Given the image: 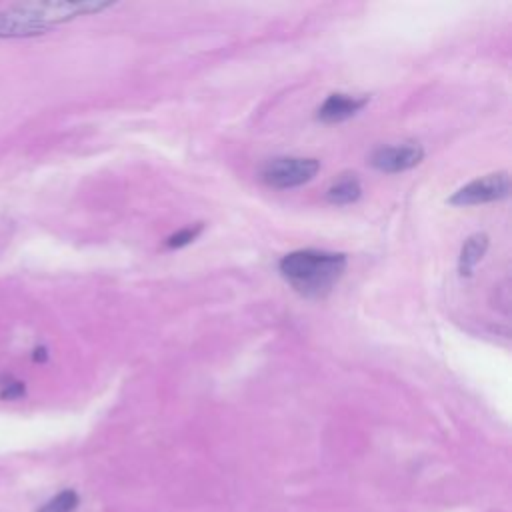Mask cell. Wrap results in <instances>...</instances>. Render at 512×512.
<instances>
[{
	"instance_id": "obj_7",
	"label": "cell",
	"mask_w": 512,
	"mask_h": 512,
	"mask_svg": "<svg viewBox=\"0 0 512 512\" xmlns=\"http://www.w3.org/2000/svg\"><path fill=\"white\" fill-rule=\"evenodd\" d=\"M488 250V236L484 232H476L472 234L460 250V258H458V270L462 276H470L476 268V264L484 258Z\"/></svg>"
},
{
	"instance_id": "obj_4",
	"label": "cell",
	"mask_w": 512,
	"mask_h": 512,
	"mask_svg": "<svg viewBox=\"0 0 512 512\" xmlns=\"http://www.w3.org/2000/svg\"><path fill=\"white\" fill-rule=\"evenodd\" d=\"M510 192V176L508 172H494L482 178H476L456 190L448 202L454 206H474V204H486L500 198H506Z\"/></svg>"
},
{
	"instance_id": "obj_3",
	"label": "cell",
	"mask_w": 512,
	"mask_h": 512,
	"mask_svg": "<svg viewBox=\"0 0 512 512\" xmlns=\"http://www.w3.org/2000/svg\"><path fill=\"white\" fill-rule=\"evenodd\" d=\"M320 170V162L316 158H300V156H282L270 160L262 168V180L272 188H294L316 176Z\"/></svg>"
},
{
	"instance_id": "obj_9",
	"label": "cell",
	"mask_w": 512,
	"mask_h": 512,
	"mask_svg": "<svg viewBox=\"0 0 512 512\" xmlns=\"http://www.w3.org/2000/svg\"><path fill=\"white\" fill-rule=\"evenodd\" d=\"M78 506V494L74 490H62L50 498L38 512H74Z\"/></svg>"
},
{
	"instance_id": "obj_8",
	"label": "cell",
	"mask_w": 512,
	"mask_h": 512,
	"mask_svg": "<svg viewBox=\"0 0 512 512\" xmlns=\"http://www.w3.org/2000/svg\"><path fill=\"white\" fill-rule=\"evenodd\" d=\"M362 194V186L358 182V178L354 174H346L342 178H338L326 192V200L330 204H352L360 198Z\"/></svg>"
},
{
	"instance_id": "obj_6",
	"label": "cell",
	"mask_w": 512,
	"mask_h": 512,
	"mask_svg": "<svg viewBox=\"0 0 512 512\" xmlns=\"http://www.w3.org/2000/svg\"><path fill=\"white\" fill-rule=\"evenodd\" d=\"M366 104H368V96H352V94L334 92L318 108L316 118L324 124H338V122H344V120L352 118L354 114H358Z\"/></svg>"
},
{
	"instance_id": "obj_10",
	"label": "cell",
	"mask_w": 512,
	"mask_h": 512,
	"mask_svg": "<svg viewBox=\"0 0 512 512\" xmlns=\"http://www.w3.org/2000/svg\"><path fill=\"white\" fill-rule=\"evenodd\" d=\"M202 224H196V226H188V228H182L178 232H174L172 236H168L166 240V248H182L186 244H190L200 232H202Z\"/></svg>"
},
{
	"instance_id": "obj_11",
	"label": "cell",
	"mask_w": 512,
	"mask_h": 512,
	"mask_svg": "<svg viewBox=\"0 0 512 512\" xmlns=\"http://www.w3.org/2000/svg\"><path fill=\"white\" fill-rule=\"evenodd\" d=\"M24 394V386H22V382H10V384H4V388H2V392H0V396L2 398H8V400H12V398H20Z\"/></svg>"
},
{
	"instance_id": "obj_5",
	"label": "cell",
	"mask_w": 512,
	"mask_h": 512,
	"mask_svg": "<svg viewBox=\"0 0 512 512\" xmlns=\"http://www.w3.org/2000/svg\"><path fill=\"white\" fill-rule=\"evenodd\" d=\"M424 150L420 144H396L380 146L370 154V164L380 172H404L420 164Z\"/></svg>"
},
{
	"instance_id": "obj_2",
	"label": "cell",
	"mask_w": 512,
	"mask_h": 512,
	"mask_svg": "<svg viewBox=\"0 0 512 512\" xmlns=\"http://www.w3.org/2000/svg\"><path fill=\"white\" fill-rule=\"evenodd\" d=\"M282 278L304 298H324L346 270V256L328 250H294L278 262Z\"/></svg>"
},
{
	"instance_id": "obj_1",
	"label": "cell",
	"mask_w": 512,
	"mask_h": 512,
	"mask_svg": "<svg viewBox=\"0 0 512 512\" xmlns=\"http://www.w3.org/2000/svg\"><path fill=\"white\" fill-rule=\"evenodd\" d=\"M110 2L82 0V2H22L0 10V38L36 36L54 24L72 20L82 14H92L108 8Z\"/></svg>"
}]
</instances>
